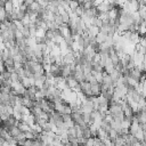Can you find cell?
I'll use <instances>...</instances> for the list:
<instances>
[{
    "instance_id": "7a4b0ae2",
    "label": "cell",
    "mask_w": 146,
    "mask_h": 146,
    "mask_svg": "<svg viewBox=\"0 0 146 146\" xmlns=\"http://www.w3.org/2000/svg\"><path fill=\"white\" fill-rule=\"evenodd\" d=\"M0 75L2 76V79H3V80H10V78H11V72H9V71L5 70L2 73H0Z\"/></svg>"
},
{
    "instance_id": "3957f363",
    "label": "cell",
    "mask_w": 146,
    "mask_h": 146,
    "mask_svg": "<svg viewBox=\"0 0 146 146\" xmlns=\"http://www.w3.org/2000/svg\"><path fill=\"white\" fill-rule=\"evenodd\" d=\"M5 10H6V11H9V13H11V11L14 10L13 1H7V2H6V6H5Z\"/></svg>"
},
{
    "instance_id": "6da1fadb",
    "label": "cell",
    "mask_w": 146,
    "mask_h": 146,
    "mask_svg": "<svg viewBox=\"0 0 146 146\" xmlns=\"http://www.w3.org/2000/svg\"><path fill=\"white\" fill-rule=\"evenodd\" d=\"M22 133V131H21V129L18 128V127H14L10 131H9V135L13 137V138H16L17 136H19Z\"/></svg>"
},
{
    "instance_id": "277c9868",
    "label": "cell",
    "mask_w": 146,
    "mask_h": 146,
    "mask_svg": "<svg viewBox=\"0 0 146 146\" xmlns=\"http://www.w3.org/2000/svg\"><path fill=\"white\" fill-rule=\"evenodd\" d=\"M23 133H24V136H25V138H26V139L34 140V135H33L31 131H26V132H23Z\"/></svg>"
}]
</instances>
